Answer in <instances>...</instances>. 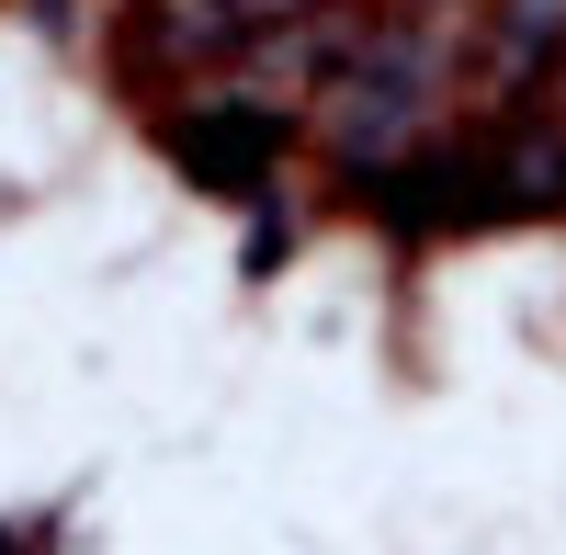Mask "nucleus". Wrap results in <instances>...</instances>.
I'll list each match as a JSON object with an SVG mask.
<instances>
[{
  "mask_svg": "<svg viewBox=\"0 0 566 555\" xmlns=\"http://www.w3.org/2000/svg\"><path fill=\"white\" fill-rule=\"evenodd\" d=\"M442 114V23H386L352 45V69L317 91V136L340 170H408Z\"/></svg>",
  "mask_w": 566,
  "mask_h": 555,
  "instance_id": "obj_1",
  "label": "nucleus"
},
{
  "mask_svg": "<svg viewBox=\"0 0 566 555\" xmlns=\"http://www.w3.org/2000/svg\"><path fill=\"white\" fill-rule=\"evenodd\" d=\"M272 148H283V114L272 103H216V114L181 125V170H193V181H250Z\"/></svg>",
  "mask_w": 566,
  "mask_h": 555,
  "instance_id": "obj_2",
  "label": "nucleus"
},
{
  "mask_svg": "<svg viewBox=\"0 0 566 555\" xmlns=\"http://www.w3.org/2000/svg\"><path fill=\"white\" fill-rule=\"evenodd\" d=\"M555 69H566V0H499V12H488V80L533 91Z\"/></svg>",
  "mask_w": 566,
  "mask_h": 555,
  "instance_id": "obj_3",
  "label": "nucleus"
}]
</instances>
